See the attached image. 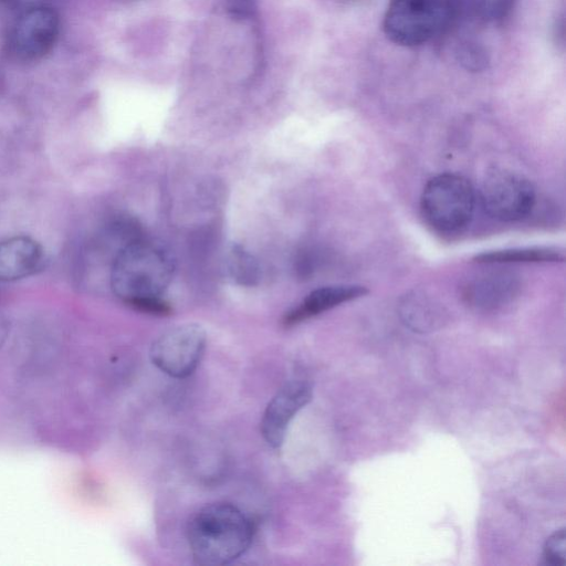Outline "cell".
<instances>
[{
    "mask_svg": "<svg viewBox=\"0 0 566 566\" xmlns=\"http://www.w3.org/2000/svg\"><path fill=\"white\" fill-rule=\"evenodd\" d=\"M475 193L470 181L455 174L431 178L420 198L421 213L427 223L442 233H455L471 221Z\"/></svg>",
    "mask_w": 566,
    "mask_h": 566,
    "instance_id": "cell-3",
    "label": "cell"
},
{
    "mask_svg": "<svg viewBox=\"0 0 566 566\" xmlns=\"http://www.w3.org/2000/svg\"><path fill=\"white\" fill-rule=\"evenodd\" d=\"M174 262L160 245L140 237L127 243L114 258L109 283L114 294L128 306L159 298L170 284Z\"/></svg>",
    "mask_w": 566,
    "mask_h": 566,
    "instance_id": "cell-2",
    "label": "cell"
},
{
    "mask_svg": "<svg viewBox=\"0 0 566 566\" xmlns=\"http://www.w3.org/2000/svg\"><path fill=\"white\" fill-rule=\"evenodd\" d=\"M459 62L470 71H482L489 63L485 49L476 42L467 41L457 51Z\"/></svg>",
    "mask_w": 566,
    "mask_h": 566,
    "instance_id": "cell-16",
    "label": "cell"
},
{
    "mask_svg": "<svg viewBox=\"0 0 566 566\" xmlns=\"http://www.w3.org/2000/svg\"><path fill=\"white\" fill-rule=\"evenodd\" d=\"M253 525L235 505L211 503L200 509L188 525V542L199 565H226L240 557L250 546Z\"/></svg>",
    "mask_w": 566,
    "mask_h": 566,
    "instance_id": "cell-1",
    "label": "cell"
},
{
    "mask_svg": "<svg viewBox=\"0 0 566 566\" xmlns=\"http://www.w3.org/2000/svg\"><path fill=\"white\" fill-rule=\"evenodd\" d=\"M12 1H14V0H0V3H10Z\"/></svg>",
    "mask_w": 566,
    "mask_h": 566,
    "instance_id": "cell-20",
    "label": "cell"
},
{
    "mask_svg": "<svg viewBox=\"0 0 566 566\" xmlns=\"http://www.w3.org/2000/svg\"><path fill=\"white\" fill-rule=\"evenodd\" d=\"M8 334H9V324L6 321V318L0 316V348L2 347L3 343L6 342Z\"/></svg>",
    "mask_w": 566,
    "mask_h": 566,
    "instance_id": "cell-19",
    "label": "cell"
},
{
    "mask_svg": "<svg viewBox=\"0 0 566 566\" xmlns=\"http://www.w3.org/2000/svg\"><path fill=\"white\" fill-rule=\"evenodd\" d=\"M564 252L556 248H522L490 251L474 258L479 263H543L562 262Z\"/></svg>",
    "mask_w": 566,
    "mask_h": 566,
    "instance_id": "cell-13",
    "label": "cell"
},
{
    "mask_svg": "<svg viewBox=\"0 0 566 566\" xmlns=\"http://www.w3.org/2000/svg\"><path fill=\"white\" fill-rule=\"evenodd\" d=\"M312 399V386L304 379L285 382L268 403L261 420V433L272 448H280L290 422Z\"/></svg>",
    "mask_w": 566,
    "mask_h": 566,
    "instance_id": "cell-8",
    "label": "cell"
},
{
    "mask_svg": "<svg viewBox=\"0 0 566 566\" xmlns=\"http://www.w3.org/2000/svg\"><path fill=\"white\" fill-rule=\"evenodd\" d=\"M451 27L446 0H390L384 18L386 35L397 44H422Z\"/></svg>",
    "mask_w": 566,
    "mask_h": 566,
    "instance_id": "cell-4",
    "label": "cell"
},
{
    "mask_svg": "<svg viewBox=\"0 0 566 566\" xmlns=\"http://www.w3.org/2000/svg\"><path fill=\"white\" fill-rule=\"evenodd\" d=\"M224 4L228 14L237 21L250 19L256 9V0H224Z\"/></svg>",
    "mask_w": 566,
    "mask_h": 566,
    "instance_id": "cell-18",
    "label": "cell"
},
{
    "mask_svg": "<svg viewBox=\"0 0 566 566\" xmlns=\"http://www.w3.org/2000/svg\"><path fill=\"white\" fill-rule=\"evenodd\" d=\"M367 293L368 290L365 286L356 284L318 287L312 291L297 306L287 312L283 323L285 326L295 325Z\"/></svg>",
    "mask_w": 566,
    "mask_h": 566,
    "instance_id": "cell-11",
    "label": "cell"
},
{
    "mask_svg": "<svg viewBox=\"0 0 566 566\" xmlns=\"http://www.w3.org/2000/svg\"><path fill=\"white\" fill-rule=\"evenodd\" d=\"M40 243L30 237L15 235L0 242V281L12 282L34 274L43 263Z\"/></svg>",
    "mask_w": 566,
    "mask_h": 566,
    "instance_id": "cell-10",
    "label": "cell"
},
{
    "mask_svg": "<svg viewBox=\"0 0 566 566\" xmlns=\"http://www.w3.org/2000/svg\"><path fill=\"white\" fill-rule=\"evenodd\" d=\"M451 25L454 23L488 24L505 20L515 0H446Z\"/></svg>",
    "mask_w": 566,
    "mask_h": 566,
    "instance_id": "cell-12",
    "label": "cell"
},
{
    "mask_svg": "<svg viewBox=\"0 0 566 566\" xmlns=\"http://www.w3.org/2000/svg\"><path fill=\"white\" fill-rule=\"evenodd\" d=\"M60 29L56 12L51 8L35 7L22 13L9 36V51L23 62L36 61L53 48Z\"/></svg>",
    "mask_w": 566,
    "mask_h": 566,
    "instance_id": "cell-7",
    "label": "cell"
},
{
    "mask_svg": "<svg viewBox=\"0 0 566 566\" xmlns=\"http://www.w3.org/2000/svg\"><path fill=\"white\" fill-rule=\"evenodd\" d=\"M230 276L240 285L253 286L261 277V269L254 256L243 248L233 247L227 259Z\"/></svg>",
    "mask_w": 566,
    "mask_h": 566,
    "instance_id": "cell-14",
    "label": "cell"
},
{
    "mask_svg": "<svg viewBox=\"0 0 566 566\" xmlns=\"http://www.w3.org/2000/svg\"><path fill=\"white\" fill-rule=\"evenodd\" d=\"M520 291L518 277L509 272H489L473 277L463 289L465 302L479 310H494L511 302Z\"/></svg>",
    "mask_w": 566,
    "mask_h": 566,
    "instance_id": "cell-9",
    "label": "cell"
},
{
    "mask_svg": "<svg viewBox=\"0 0 566 566\" xmlns=\"http://www.w3.org/2000/svg\"><path fill=\"white\" fill-rule=\"evenodd\" d=\"M431 304L424 298L412 296L405 302L403 316L405 319L416 328L426 327L429 319L434 313L429 307Z\"/></svg>",
    "mask_w": 566,
    "mask_h": 566,
    "instance_id": "cell-17",
    "label": "cell"
},
{
    "mask_svg": "<svg viewBox=\"0 0 566 566\" xmlns=\"http://www.w3.org/2000/svg\"><path fill=\"white\" fill-rule=\"evenodd\" d=\"M205 329L195 323L181 324L163 333L150 346L151 363L174 378L191 375L206 348Z\"/></svg>",
    "mask_w": 566,
    "mask_h": 566,
    "instance_id": "cell-5",
    "label": "cell"
},
{
    "mask_svg": "<svg viewBox=\"0 0 566 566\" xmlns=\"http://www.w3.org/2000/svg\"><path fill=\"white\" fill-rule=\"evenodd\" d=\"M343 1H346V2H356V1H360V0H343Z\"/></svg>",
    "mask_w": 566,
    "mask_h": 566,
    "instance_id": "cell-21",
    "label": "cell"
},
{
    "mask_svg": "<svg viewBox=\"0 0 566 566\" xmlns=\"http://www.w3.org/2000/svg\"><path fill=\"white\" fill-rule=\"evenodd\" d=\"M543 559L546 566H566L565 527L556 530L545 542Z\"/></svg>",
    "mask_w": 566,
    "mask_h": 566,
    "instance_id": "cell-15",
    "label": "cell"
},
{
    "mask_svg": "<svg viewBox=\"0 0 566 566\" xmlns=\"http://www.w3.org/2000/svg\"><path fill=\"white\" fill-rule=\"evenodd\" d=\"M532 182L517 172L494 169L482 184L481 201L492 218L501 221H517L525 218L535 205Z\"/></svg>",
    "mask_w": 566,
    "mask_h": 566,
    "instance_id": "cell-6",
    "label": "cell"
}]
</instances>
